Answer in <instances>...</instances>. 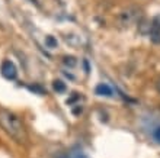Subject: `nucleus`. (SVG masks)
<instances>
[{"label": "nucleus", "instance_id": "obj_9", "mask_svg": "<svg viewBox=\"0 0 160 158\" xmlns=\"http://www.w3.org/2000/svg\"><path fill=\"white\" fill-rule=\"evenodd\" d=\"M63 63L66 64V65H68V67H74L77 64V60L74 58V57H64Z\"/></svg>", "mask_w": 160, "mask_h": 158}, {"label": "nucleus", "instance_id": "obj_12", "mask_svg": "<svg viewBox=\"0 0 160 158\" xmlns=\"http://www.w3.org/2000/svg\"><path fill=\"white\" fill-rule=\"evenodd\" d=\"M154 138H156V141L160 144V126L156 129V131H154Z\"/></svg>", "mask_w": 160, "mask_h": 158}, {"label": "nucleus", "instance_id": "obj_6", "mask_svg": "<svg viewBox=\"0 0 160 158\" xmlns=\"http://www.w3.org/2000/svg\"><path fill=\"white\" fill-rule=\"evenodd\" d=\"M150 28H152V22L150 21H146V19H141L138 22V31L140 33H150Z\"/></svg>", "mask_w": 160, "mask_h": 158}, {"label": "nucleus", "instance_id": "obj_1", "mask_svg": "<svg viewBox=\"0 0 160 158\" xmlns=\"http://www.w3.org/2000/svg\"><path fill=\"white\" fill-rule=\"evenodd\" d=\"M0 128L8 133L9 136L15 139L18 144H26L28 142V132L25 126L15 113L0 109Z\"/></svg>", "mask_w": 160, "mask_h": 158}, {"label": "nucleus", "instance_id": "obj_7", "mask_svg": "<svg viewBox=\"0 0 160 158\" xmlns=\"http://www.w3.org/2000/svg\"><path fill=\"white\" fill-rule=\"evenodd\" d=\"M52 89H54L57 93H64L67 90V86H66V83L61 81V80H54V81H52Z\"/></svg>", "mask_w": 160, "mask_h": 158}, {"label": "nucleus", "instance_id": "obj_4", "mask_svg": "<svg viewBox=\"0 0 160 158\" xmlns=\"http://www.w3.org/2000/svg\"><path fill=\"white\" fill-rule=\"evenodd\" d=\"M121 21H122V25L125 26H130L132 22L138 21L140 22V13L137 9H128L127 12H122L121 13Z\"/></svg>", "mask_w": 160, "mask_h": 158}, {"label": "nucleus", "instance_id": "obj_2", "mask_svg": "<svg viewBox=\"0 0 160 158\" xmlns=\"http://www.w3.org/2000/svg\"><path fill=\"white\" fill-rule=\"evenodd\" d=\"M0 73H2V75H3L4 79L15 80L18 75V68L10 60H4L3 63H2V65H0Z\"/></svg>", "mask_w": 160, "mask_h": 158}, {"label": "nucleus", "instance_id": "obj_13", "mask_svg": "<svg viewBox=\"0 0 160 158\" xmlns=\"http://www.w3.org/2000/svg\"><path fill=\"white\" fill-rule=\"evenodd\" d=\"M156 87H157V92L160 93V79L157 80V83H156Z\"/></svg>", "mask_w": 160, "mask_h": 158}, {"label": "nucleus", "instance_id": "obj_8", "mask_svg": "<svg viewBox=\"0 0 160 158\" xmlns=\"http://www.w3.org/2000/svg\"><path fill=\"white\" fill-rule=\"evenodd\" d=\"M45 45L48 48H55V46L58 45V42H57V39L52 35H48V36H45Z\"/></svg>", "mask_w": 160, "mask_h": 158}, {"label": "nucleus", "instance_id": "obj_10", "mask_svg": "<svg viewBox=\"0 0 160 158\" xmlns=\"http://www.w3.org/2000/svg\"><path fill=\"white\" fill-rule=\"evenodd\" d=\"M29 90L31 92H37L38 94H47L45 89H42L41 86H29Z\"/></svg>", "mask_w": 160, "mask_h": 158}, {"label": "nucleus", "instance_id": "obj_11", "mask_svg": "<svg viewBox=\"0 0 160 158\" xmlns=\"http://www.w3.org/2000/svg\"><path fill=\"white\" fill-rule=\"evenodd\" d=\"M63 158H86V157H84L82 152H70V154H67Z\"/></svg>", "mask_w": 160, "mask_h": 158}, {"label": "nucleus", "instance_id": "obj_5", "mask_svg": "<svg viewBox=\"0 0 160 158\" xmlns=\"http://www.w3.org/2000/svg\"><path fill=\"white\" fill-rule=\"evenodd\" d=\"M95 93H96L98 96H106V97H109V96H112V89L108 86L106 83H99L95 87Z\"/></svg>", "mask_w": 160, "mask_h": 158}, {"label": "nucleus", "instance_id": "obj_3", "mask_svg": "<svg viewBox=\"0 0 160 158\" xmlns=\"http://www.w3.org/2000/svg\"><path fill=\"white\" fill-rule=\"evenodd\" d=\"M150 41L156 45H160V16H154L152 19V28H150Z\"/></svg>", "mask_w": 160, "mask_h": 158}]
</instances>
